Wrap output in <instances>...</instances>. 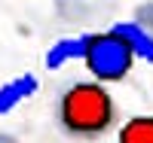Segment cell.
<instances>
[{"mask_svg": "<svg viewBox=\"0 0 153 143\" xmlns=\"http://www.w3.org/2000/svg\"><path fill=\"white\" fill-rule=\"evenodd\" d=\"M120 122L117 98L107 92V82L76 79L65 85L55 98V125L74 140H101Z\"/></svg>", "mask_w": 153, "mask_h": 143, "instance_id": "1", "label": "cell"}, {"mask_svg": "<svg viewBox=\"0 0 153 143\" xmlns=\"http://www.w3.org/2000/svg\"><path fill=\"white\" fill-rule=\"evenodd\" d=\"M117 143H153V116H129L120 125Z\"/></svg>", "mask_w": 153, "mask_h": 143, "instance_id": "6", "label": "cell"}, {"mask_svg": "<svg viewBox=\"0 0 153 143\" xmlns=\"http://www.w3.org/2000/svg\"><path fill=\"white\" fill-rule=\"evenodd\" d=\"M83 55H86V34H80V37H61V40H55L46 49L43 64H46V70H61L71 61H83Z\"/></svg>", "mask_w": 153, "mask_h": 143, "instance_id": "4", "label": "cell"}, {"mask_svg": "<svg viewBox=\"0 0 153 143\" xmlns=\"http://www.w3.org/2000/svg\"><path fill=\"white\" fill-rule=\"evenodd\" d=\"M83 64L92 73V79H98V82H123L135 67V55L107 28V31H98V34H86Z\"/></svg>", "mask_w": 153, "mask_h": 143, "instance_id": "2", "label": "cell"}, {"mask_svg": "<svg viewBox=\"0 0 153 143\" xmlns=\"http://www.w3.org/2000/svg\"><path fill=\"white\" fill-rule=\"evenodd\" d=\"M80 143H104V140H80Z\"/></svg>", "mask_w": 153, "mask_h": 143, "instance_id": "8", "label": "cell"}, {"mask_svg": "<svg viewBox=\"0 0 153 143\" xmlns=\"http://www.w3.org/2000/svg\"><path fill=\"white\" fill-rule=\"evenodd\" d=\"M37 88H40V79H37L34 73H22V76H16V79L3 82V85H0V116L12 113L22 100L34 98Z\"/></svg>", "mask_w": 153, "mask_h": 143, "instance_id": "5", "label": "cell"}, {"mask_svg": "<svg viewBox=\"0 0 153 143\" xmlns=\"http://www.w3.org/2000/svg\"><path fill=\"white\" fill-rule=\"evenodd\" d=\"M0 143H19V140H12L9 134H0Z\"/></svg>", "mask_w": 153, "mask_h": 143, "instance_id": "7", "label": "cell"}, {"mask_svg": "<svg viewBox=\"0 0 153 143\" xmlns=\"http://www.w3.org/2000/svg\"><path fill=\"white\" fill-rule=\"evenodd\" d=\"M110 31L129 46V52L135 55V61L153 64V34L147 28H141L138 21H117V24H110Z\"/></svg>", "mask_w": 153, "mask_h": 143, "instance_id": "3", "label": "cell"}]
</instances>
